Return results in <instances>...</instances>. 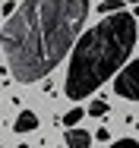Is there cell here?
<instances>
[{
    "mask_svg": "<svg viewBox=\"0 0 139 148\" xmlns=\"http://www.w3.org/2000/svg\"><path fill=\"white\" fill-rule=\"evenodd\" d=\"M89 19V0H26L0 29L6 69L19 82H38L70 54Z\"/></svg>",
    "mask_w": 139,
    "mask_h": 148,
    "instance_id": "6da1fadb",
    "label": "cell"
},
{
    "mask_svg": "<svg viewBox=\"0 0 139 148\" xmlns=\"http://www.w3.org/2000/svg\"><path fill=\"white\" fill-rule=\"evenodd\" d=\"M136 19L133 13H114L104 16L95 29H89L76 41L70 69L63 79V91L70 101H82L95 88H101L108 79L117 76V69H123L127 57L136 47Z\"/></svg>",
    "mask_w": 139,
    "mask_h": 148,
    "instance_id": "7a4b0ae2",
    "label": "cell"
},
{
    "mask_svg": "<svg viewBox=\"0 0 139 148\" xmlns=\"http://www.w3.org/2000/svg\"><path fill=\"white\" fill-rule=\"evenodd\" d=\"M114 91L127 101H139V57L120 69V76L114 79Z\"/></svg>",
    "mask_w": 139,
    "mask_h": 148,
    "instance_id": "3957f363",
    "label": "cell"
},
{
    "mask_svg": "<svg viewBox=\"0 0 139 148\" xmlns=\"http://www.w3.org/2000/svg\"><path fill=\"white\" fill-rule=\"evenodd\" d=\"M13 129H16V132H32V129H38V114H35V110H19Z\"/></svg>",
    "mask_w": 139,
    "mask_h": 148,
    "instance_id": "277c9868",
    "label": "cell"
},
{
    "mask_svg": "<svg viewBox=\"0 0 139 148\" xmlns=\"http://www.w3.org/2000/svg\"><path fill=\"white\" fill-rule=\"evenodd\" d=\"M63 139H66L70 148H89V145H92V136H89L85 129H66Z\"/></svg>",
    "mask_w": 139,
    "mask_h": 148,
    "instance_id": "5b68a950",
    "label": "cell"
},
{
    "mask_svg": "<svg viewBox=\"0 0 139 148\" xmlns=\"http://www.w3.org/2000/svg\"><path fill=\"white\" fill-rule=\"evenodd\" d=\"M98 13H104V16L123 13V0H104V3H98Z\"/></svg>",
    "mask_w": 139,
    "mask_h": 148,
    "instance_id": "8992f818",
    "label": "cell"
},
{
    "mask_svg": "<svg viewBox=\"0 0 139 148\" xmlns=\"http://www.w3.org/2000/svg\"><path fill=\"white\" fill-rule=\"evenodd\" d=\"M79 120H82V110H79V107H70V110L63 114V126H66V129H76Z\"/></svg>",
    "mask_w": 139,
    "mask_h": 148,
    "instance_id": "52a82bcc",
    "label": "cell"
},
{
    "mask_svg": "<svg viewBox=\"0 0 139 148\" xmlns=\"http://www.w3.org/2000/svg\"><path fill=\"white\" fill-rule=\"evenodd\" d=\"M104 114H108V104H104V101H101V98H98V101H92V104H89V117H104Z\"/></svg>",
    "mask_w": 139,
    "mask_h": 148,
    "instance_id": "ba28073f",
    "label": "cell"
},
{
    "mask_svg": "<svg viewBox=\"0 0 139 148\" xmlns=\"http://www.w3.org/2000/svg\"><path fill=\"white\" fill-rule=\"evenodd\" d=\"M108 148H139V142L136 139H120V142H111Z\"/></svg>",
    "mask_w": 139,
    "mask_h": 148,
    "instance_id": "9c48e42d",
    "label": "cell"
},
{
    "mask_svg": "<svg viewBox=\"0 0 139 148\" xmlns=\"http://www.w3.org/2000/svg\"><path fill=\"white\" fill-rule=\"evenodd\" d=\"M3 13H6V16H13V13H16V3H10V0H3Z\"/></svg>",
    "mask_w": 139,
    "mask_h": 148,
    "instance_id": "30bf717a",
    "label": "cell"
},
{
    "mask_svg": "<svg viewBox=\"0 0 139 148\" xmlns=\"http://www.w3.org/2000/svg\"><path fill=\"white\" fill-rule=\"evenodd\" d=\"M95 139H101V142H108V139H111V132H108V129H95Z\"/></svg>",
    "mask_w": 139,
    "mask_h": 148,
    "instance_id": "8fae6325",
    "label": "cell"
},
{
    "mask_svg": "<svg viewBox=\"0 0 139 148\" xmlns=\"http://www.w3.org/2000/svg\"><path fill=\"white\" fill-rule=\"evenodd\" d=\"M123 3H136V6H139V0H123Z\"/></svg>",
    "mask_w": 139,
    "mask_h": 148,
    "instance_id": "7c38bea8",
    "label": "cell"
},
{
    "mask_svg": "<svg viewBox=\"0 0 139 148\" xmlns=\"http://www.w3.org/2000/svg\"><path fill=\"white\" fill-rule=\"evenodd\" d=\"M19 148H28V145H19Z\"/></svg>",
    "mask_w": 139,
    "mask_h": 148,
    "instance_id": "4fadbf2b",
    "label": "cell"
},
{
    "mask_svg": "<svg viewBox=\"0 0 139 148\" xmlns=\"http://www.w3.org/2000/svg\"><path fill=\"white\" fill-rule=\"evenodd\" d=\"M136 129H139V123H136Z\"/></svg>",
    "mask_w": 139,
    "mask_h": 148,
    "instance_id": "5bb4252c",
    "label": "cell"
}]
</instances>
